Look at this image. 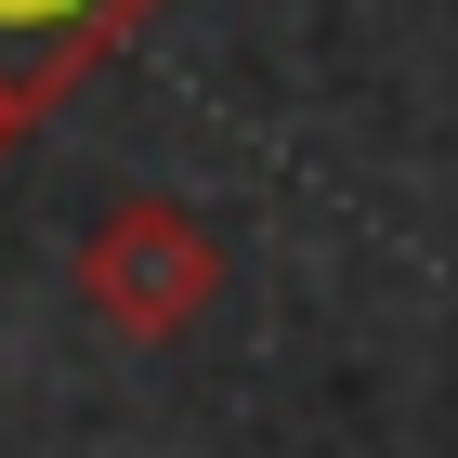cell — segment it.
<instances>
[{
	"instance_id": "7a4b0ae2",
	"label": "cell",
	"mask_w": 458,
	"mask_h": 458,
	"mask_svg": "<svg viewBox=\"0 0 458 458\" xmlns=\"http://www.w3.org/2000/svg\"><path fill=\"white\" fill-rule=\"evenodd\" d=\"M157 13H171V0H0V106L39 131V118L66 106L106 53H131Z\"/></svg>"
},
{
	"instance_id": "3957f363",
	"label": "cell",
	"mask_w": 458,
	"mask_h": 458,
	"mask_svg": "<svg viewBox=\"0 0 458 458\" xmlns=\"http://www.w3.org/2000/svg\"><path fill=\"white\" fill-rule=\"evenodd\" d=\"M13 144H27V118H13V106H0V157H13Z\"/></svg>"
},
{
	"instance_id": "6da1fadb",
	"label": "cell",
	"mask_w": 458,
	"mask_h": 458,
	"mask_svg": "<svg viewBox=\"0 0 458 458\" xmlns=\"http://www.w3.org/2000/svg\"><path fill=\"white\" fill-rule=\"evenodd\" d=\"M223 301V236L183 197H118L92 236H79V315L131 353H171L183 327Z\"/></svg>"
}]
</instances>
